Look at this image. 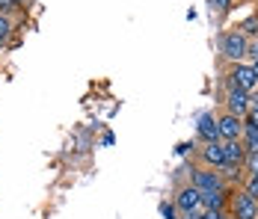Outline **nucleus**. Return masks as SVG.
Masks as SVG:
<instances>
[{
    "mask_svg": "<svg viewBox=\"0 0 258 219\" xmlns=\"http://www.w3.org/2000/svg\"><path fill=\"white\" fill-rule=\"evenodd\" d=\"M190 184L199 190V193H223L226 181L217 169H208V166H196L190 169Z\"/></svg>",
    "mask_w": 258,
    "mask_h": 219,
    "instance_id": "nucleus-1",
    "label": "nucleus"
},
{
    "mask_svg": "<svg viewBox=\"0 0 258 219\" xmlns=\"http://www.w3.org/2000/svg\"><path fill=\"white\" fill-rule=\"evenodd\" d=\"M175 207H178L181 213H202L205 207H202V193L193 187V184H184L175 190Z\"/></svg>",
    "mask_w": 258,
    "mask_h": 219,
    "instance_id": "nucleus-2",
    "label": "nucleus"
},
{
    "mask_svg": "<svg viewBox=\"0 0 258 219\" xmlns=\"http://www.w3.org/2000/svg\"><path fill=\"white\" fill-rule=\"evenodd\" d=\"M246 36L243 33H223L220 36V53L226 56V59H240V56H246Z\"/></svg>",
    "mask_w": 258,
    "mask_h": 219,
    "instance_id": "nucleus-3",
    "label": "nucleus"
},
{
    "mask_svg": "<svg viewBox=\"0 0 258 219\" xmlns=\"http://www.w3.org/2000/svg\"><path fill=\"white\" fill-rule=\"evenodd\" d=\"M217 130H220V139L223 142H234V139L243 136V119L226 110L223 116H217Z\"/></svg>",
    "mask_w": 258,
    "mask_h": 219,
    "instance_id": "nucleus-4",
    "label": "nucleus"
},
{
    "mask_svg": "<svg viewBox=\"0 0 258 219\" xmlns=\"http://www.w3.org/2000/svg\"><path fill=\"white\" fill-rule=\"evenodd\" d=\"M234 219H258V198H252L246 190L234 195Z\"/></svg>",
    "mask_w": 258,
    "mask_h": 219,
    "instance_id": "nucleus-5",
    "label": "nucleus"
},
{
    "mask_svg": "<svg viewBox=\"0 0 258 219\" xmlns=\"http://www.w3.org/2000/svg\"><path fill=\"white\" fill-rule=\"evenodd\" d=\"M229 77H232V86L243 89V92H252V89L258 86V77H255V71H252L249 65H234Z\"/></svg>",
    "mask_w": 258,
    "mask_h": 219,
    "instance_id": "nucleus-6",
    "label": "nucleus"
},
{
    "mask_svg": "<svg viewBox=\"0 0 258 219\" xmlns=\"http://www.w3.org/2000/svg\"><path fill=\"white\" fill-rule=\"evenodd\" d=\"M226 110L243 119V116H246V110H249V92H243V89L232 86V89H229V95H226Z\"/></svg>",
    "mask_w": 258,
    "mask_h": 219,
    "instance_id": "nucleus-7",
    "label": "nucleus"
},
{
    "mask_svg": "<svg viewBox=\"0 0 258 219\" xmlns=\"http://www.w3.org/2000/svg\"><path fill=\"white\" fill-rule=\"evenodd\" d=\"M243 157H246V148L240 139H234V142H223V160L229 163V166H243Z\"/></svg>",
    "mask_w": 258,
    "mask_h": 219,
    "instance_id": "nucleus-8",
    "label": "nucleus"
},
{
    "mask_svg": "<svg viewBox=\"0 0 258 219\" xmlns=\"http://www.w3.org/2000/svg\"><path fill=\"white\" fill-rule=\"evenodd\" d=\"M202 160H205L208 169H220L226 160H223V142H205L202 148Z\"/></svg>",
    "mask_w": 258,
    "mask_h": 219,
    "instance_id": "nucleus-9",
    "label": "nucleus"
},
{
    "mask_svg": "<svg viewBox=\"0 0 258 219\" xmlns=\"http://www.w3.org/2000/svg\"><path fill=\"white\" fill-rule=\"evenodd\" d=\"M199 136L205 142H220V130H217V116L214 113H205L199 119Z\"/></svg>",
    "mask_w": 258,
    "mask_h": 219,
    "instance_id": "nucleus-10",
    "label": "nucleus"
},
{
    "mask_svg": "<svg viewBox=\"0 0 258 219\" xmlns=\"http://www.w3.org/2000/svg\"><path fill=\"white\" fill-rule=\"evenodd\" d=\"M240 142L246 151H258V124H243V136Z\"/></svg>",
    "mask_w": 258,
    "mask_h": 219,
    "instance_id": "nucleus-11",
    "label": "nucleus"
},
{
    "mask_svg": "<svg viewBox=\"0 0 258 219\" xmlns=\"http://www.w3.org/2000/svg\"><path fill=\"white\" fill-rule=\"evenodd\" d=\"M223 201H226L223 193H202V207H205V210H220Z\"/></svg>",
    "mask_w": 258,
    "mask_h": 219,
    "instance_id": "nucleus-12",
    "label": "nucleus"
},
{
    "mask_svg": "<svg viewBox=\"0 0 258 219\" xmlns=\"http://www.w3.org/2000/svg\"><path fill=\"white\" fill-rule=\"evenodd\" d=\"M243 166H246V172H249V175H258V151H246Z\"/></svg>",
    "mask_w": 258,
    "mask_h": 219,
    "instance_id": "nucleus-13",
    "label": "nucleus"
},
{
    "mask_svg": "<svg viewBox=\"0 0 258 219\" xmlns=\"http://www.w3.org/2000/svg\"><path fill=\"white\" fill-rule=\"evenodd\" d=\"M9 36H12V21H9L6 15H0V45H3Z\"/></svg>",
    "mask_w": 258,
    "mask_h": 219,
    "instance_id": "nucleus-14",
    "label": "nucleus"
},
{
    "mask_svg": "<svg viewBox=\"0 0 258 219\" xmlns=\"http://www.w3.org/2000/svg\"><path fill=\"white\" fill-rule=\"evenodd\" d=\"M240 30H243V36H255V33H258V15L246 18V21L240 24Z\"/></svg>",
    "mask_w": 258,
    "mask_h": 219,
    "instance_id": "nucleus-15",
    "label": "nucleus"
},
{
    "mask_svg": "<svg viewBox=\"0 0 258 219\" xmlns=\"http://www.w3.org/2000/svg\"><path fill=\"white\" fill-rule=\"evenodd\" d=\"M246 193L252 195V198H258V175H249L246 178Z\"/></svg>",
    "mask_w": 258,
    "mask_h": 219,
    "instance_id": "nucleus-16",
    "label": "nucleus"
},
{
    "mask_svg": "<svg viewBox=\"0 0 258 219\" xmlns=\"http://www.w3.org/2000/svg\"><path fill=\"white\" fill-rule=\"evenodd\" d=\"M211 3V9H217V12H229L232 9V0H208Z\"/></svg>",
    "mask_w": 258,
    "mask_h": 219,
    "instance_id": "nucleus-17",
    "label": "nucleus"
},
{
    "mask_svg": "<svg viewBox=\"0 0 258 219\" xmlns=\"http://www.w3.org/2000/svg\"><path fill=\"white\" fill-rule=\"evenodd\" d=\"M15 9H18V6H15V0H0V15H6V18H9Z\"/></svg>",
    "mask_w": 258,
    "mask_h": 219,
    "instance_id": "nucleus-18",
    "label": "nucleus"
},
{
    "mask_svg": "<svg viewBox=\"0 0 258 219\" xmlns=\"http://www.w3.org/2000/svg\"><path fill=\"white\" fill-rule=\"evenodd\" d=\"M160 216L163 219H175V204H160Z\"/></svg>",
    "mask_w": 258,
    "mask_h": 219,
    "instance_id": "nucleus-19",
    "label": "nucleus"
},
{
    "mask_svg": "<svg viewBox=\"0 0 258 219\" xmlns=\"http://www.w3.org/2000/svg\"><path fill=\"white\" fill-rule=\"evenodd\" d=\"M199 219H226V216H223V210H202Z\"/></svg>",
    "mask_w": 258,
    "mask_h": 219,
    "instance_id": "nucleus-20",
    "label": "nucleus"
},
{
    "mask_svg": "<svg viewBox=\"0 0 258 219\" xmlns=\"http://www.w3.org/2000/svg\"><path fill=\"white\" fill-rule=\"evenodd\" d=\"M246 56H252V59H258V45H252V48H246Z\"/></svg>",
    "mask_w": 258,
    "mask_h": 219,
    "instance_id": "nucleus-21",
    "label": "nucleus"
},
{
    "mask_svg": "<svg viewBox=\"0 0 258 219\" xmlns=\"http://www.w3.org/2000/svg\"><path fill=\"white\" fill-rule=\"evenodd\" d=\"M15 6H18V9H21V6H27V0H15Z\"/></svg>",
    "mask_w": 258,
    "mask_h": 219,
    "instance_id": "nucleus-22",
    "label": "nucleus"
},
{
    "mask_svg": "<svg viewBox=\"0 0 258 219\" xmlns=\"http://www.w3.org/2000/svg\"><path fill=\"white\" fill-rule=\"evenodd\" d=\"M252 71H255V77H258V59H255V65H252Z\"/></svg>",
    "mask_w": 258,
    "mask_h": 219,
    "instance_id": "nucleus-23",
    "label": "nucleus"
}]
</instances>
